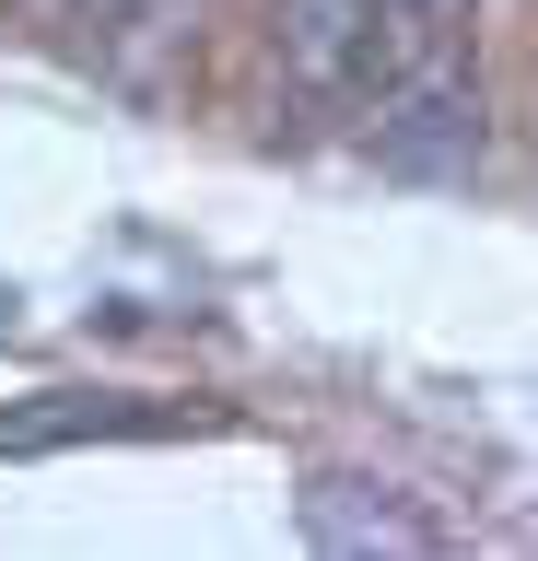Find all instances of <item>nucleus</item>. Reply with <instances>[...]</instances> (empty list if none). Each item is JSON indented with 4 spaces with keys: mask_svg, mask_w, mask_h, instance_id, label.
<instances>
[{
    "mask_svg": "<svg viewBox=\"0 0 538 561\" xmlns=\"http://www.w3.org/2000/svg\"><path fill=\"white\" fill-rule=\"evenodd\" d=\"M375 164L422 175V187H468L480 175V70H433V82H375Z\"/></svg>",
    "mask_w": 538,
    "mask_h": 561,
    "instance_id": "f257e3e1",
    "label": "nucleus"
},
{
    "mask_svg": "<svg viewBox=\"0 0 538 561\" xmlns=\"http://www.w3.org/2000/svg\"><path fill=\"white\" fill-rule=\"evenodd\" d=\"M305 538H317L328 561H363V550H387V561H422L445 550V526L410 503L398 480H352V468H328V480H305Z\"/></svg>",
    "mask_w": 538,
    "mask_h": 561,
    "instance_id": "f03ea898",
    "label": "nucleus"
},
{
    "mask_svg": "<svg viewBox=\"0 0 538 561\" xmlns=\"http://www.w3.org/2000/svg\"><path fill=\"white\" fill-rule=\"evenodd\" d=\"M433 70H480V0H375L352 82H433Z\"/></svg>",
    "mask_w": 538,
    "mask_h": 561,
    "instance_id": "7ed1b4c3",
    "label": "nucleus"
},
{
    "mask_svg": "<svg viewBox=\"0 0 538 561\" xmlns=\"http://www.w3.org/2000/svg\"><path fill=\"white\" fill-rule=\"evenodd\" d=\"M199 12H211V0H82V24H94L82 59L106 70L117 94H152V82L199 47Z\"/></svg>",
    "mask_w": 538,
    "mask_h": 561,
    "instance_id": "20e7f679",
    "label": "nucleus"
},
{
    "mask_svg": "<svg viewBox=\"0 0 538 561\" xmlns=\"http://www.w3.org/2000/svg\"><path fill=\"white\" fill-rule=\"evenodd\" d=\"M129 433H176V410H141V398H24V410H0V456L129 445Z\"/></svg>",
    "mask_w": 538,
    "mask_h": 561,
    "instance_id": "39448f33",
    "label": "nucleus"
},
{
    "mask_svg": "<svg viewBox=\"0 0 538 561\" xmlns=\"http://www.w3.org/2000/svg\"><path fill=\"white\" fill-rule=\"evenodd\" d=\"M363 12H375V0H270V47H282V70L305 82V94H328V82H352Z\"/></svg>",
    "mask_w": 538,
    "mask_h": 561,
    "instance_id": "423d86ee",
    "label": "nucleus"
},
{
    "mask_svg": "<svg viewBox=\"0 0 538 561\" xmlns=\"http://www.w3.org/2000/svg\"><path fill=\"white\" fill-rule=\"evenodd\" d=\"M12 316H24V293H12V280H0V328H12Z\"/></svg>",
    "mask_w": 538,
    "mask_h": 561,
    "instance_id": "0eeeda50",
    "label": "nucleus"
}]
</instances>
